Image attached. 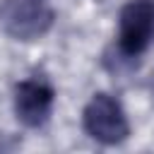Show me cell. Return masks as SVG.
<instances>
[{
	"label": "cell",
	"mask_w": 154,
	"mask_h": 154,
	"mask_svg": "<svg viewBox=\"0 0 154 154\" xmlns=\"http://www.w3.org/2000/svg\"><path fill=\"white\" fill-rule=\"evenodd\" d=\"M82 130L99 144L113 147L128 140L130 120L123 103L106 91L94 94L82 108Z\"/></svg>",
	"instance_id": "6da1fadb"
},
{
	"label": "cell",
	"mask_w": 154,
	"mask_h": 154,
	"mask_svg": "<svg viewBox=\"0 0 154 154\" xmlns=\"http://www.w3.org/2000/svg\"><path fill=\"white\" fill-rule=\"evenodd\" d=\"M154 41V0H130L118 12L116 53L120 60H137Z\"/></svg>",
	"instance_id": "7a4b0ae2"
},
{
	"label": "cell",
	"mask_w": 154,
	"mask_h": 154,
	"mask_svg": "<svg viewBox=\"0 0 154 154\" xmlns=\"http://www.w3.org/2000/svg\"><path fill=\"white\" fill-rule=\"evenodd\" d=\"M53 103H55V89L43 75H31L14 84L12 108H14L17 120L24 128L29 130L43 128L51 120Z\"/></svg>",
	"instance_id": "277c9868"
},
{
	"label": "cell",
	"mask_w": 154,
	"mask_h": 154,
	"mask_svg": "<svg viewBox=\"0 0 154 154\" xmlns=\"http://www.w3.org/2000/svg\"><path fill=\"white\" fill-rule=\"evenodd\" d=\"M55 24V10L48 0H2L0 29L14 41H38Z\"/></svg>",
	"instance_id": "3957f363"
}]
</instances>
